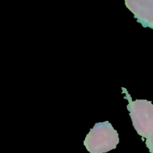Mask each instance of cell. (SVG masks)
Listing matches in <instances>:
<instances>
[{
	"instance_id": "1",
	"label": "cell",
	"mask_w": 153,
	"mask_h": 153,
	"mask_svg": "<svg viewBox=\"0 0 153 153\" xmlns=\"http://www.w3.org/2000/svg\"><path fill=\"white\" fill-rule=\"evenodd\" d=\"M125 4L139 21L152 22L153 0H125Z\"/></svg>"
}]
</instances>
